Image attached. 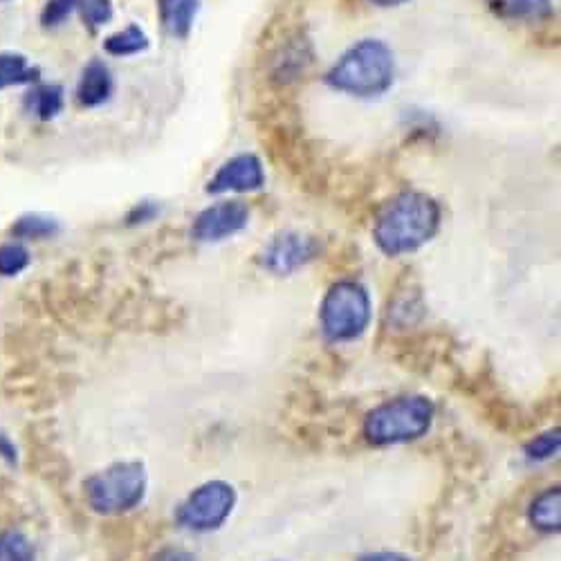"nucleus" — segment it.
I'll return each instance as SVG.
<instances>
[{
    "label": "nucleus",
    "mask_w": 561,
    "mask_h": 561,
    "mask_svg": "<svg viewBox=\"0 0 561 561\" xmlns=\"http://www.w3.org/2000/svg\"><path fill=\"white\" fill-rule=\"evenodd\" d=\"M440 205L423 192H402L393 196L373 222V241L391 259L417 252L440 229Z\"/></svg>",
    "instance_id": "1"
},
{
    "label": "nucleus",
    "mask_w": 561,
    "mask_h": 561,
    "mask_svg": "<svg viewBox=\"0 0 561 561\" xmlns=\"http://www.w3.org/2000/svg\"><path fill=\"white\" fill-rule=\"evenodd\" d=\"M396 81V57L380 38H364L325 72V83L353 98H380Z\"/></svg>",
    "instance_id": "2"
},
{
    "label": "nucleus",
    "mask_w": 561,
    "mask_h": 561,
    "mask_svg": "<svg viewBox=\"0 0 561 561\" xmlns=\"http://www.w3.org/2000/svg\"><path fill=\"white\" fill-rule=\"evenodd\" d=\"M436 407L425 396H402L373 409L364 420V436L370 445L389 447L411 443L430 434Z\"/></svg>",
    "instance_id": "3"
},
{
    "label": "nucleus",
    "mask_w": 561,
    "mask_h": 561,
    "mask_svg": "<svg viewBox=\"0 0 561 561\" xmlns=\"http://www.w3.org/2000/svg\"><path fill=\"white\" fill-rule=\"evenodd\" d=\"M373 317L370 295L357 280H337L319 306L323 337L333 344L359 340Z\"/></svg>",
    "instance_id": "4"
},
{
    "label": "nucleus",
    "mask_w": 561,
    "mask_h": 561,
    "mask_svg": "<svg viewBox=\"0 0 561 561\" xmlns=\"http://www.w3.org/2000/svg\"><path fill=\"white\" fill-rule=\"evenodd\" d=\"M147 485L142 462H115L85 481V499L92 510L102 514H122L145 501Z\"/></svg>",
    "instance_id": "5"
},
{
    "label": "nucleus",
    "mask_w": 561,
    "mask_h": 561,
    "mask_svg": "<svg viewBox=\"0 0 561 561\" xmlns=\"http://www.w3.org/2000/svg\"><path fill=\"white\" fill-rule=\"evenodd\" d=\"M233 507H237V490L225 481H209L178 505L175 522L184 530L211 533L229 519Z\"/></svg>",
    "instance_id": "6"
},
{
    "label": "nucleus",
    "mask_w": 561,
    "mask_h": 561,
    "mask_svg": "<svg viewBox=\"0 0 561 561\" xmlns=\"http://www.w3.org/2000/svg\"><path fill=\"white\" fill-rule=\"evenodd\" d=\"M323 245L317 237L301 231H280L259 254V265L276 276H288L306 267L321 254Z\"/></svg>",
    "instance_id": "7"
},
{
    "label": "nucleus",
    "mask_w": 561,
    "mask_h": 561,
    "mask_svg": "<svg viewBox=\"0 0 561 561\" xmlns=\"http://www.w3.org/2000/svg\"><path fill=\"white\" fill-rule=\"evenodd\" d=\"M250 222V209L241 201H220L203 209L194 225L192 239L198 243H220L241 233Z\"/></svg>",
    "instance_id": "8"
},
{
    "label": "nucleus",
    "mask_w": 561,
    "mask_h": 561,
    "mask_svg": "<svg viewBox=\"0 0 561 561\" xmlns=\"http://www.w3.org/2000/svg\"><path fill=\"white\" fill-rule=\"evenodd\" d=\"M265 186V169L259 156L239 153L218 167V171L207 182L205 192L209 196L222 194H252Z\"/></svg>",
    "instance_id": "9"
},
{
    "label": "nucleus",
    "mask_w": 561,
    "mask_h": 561,
    "mask_svg": "<svg viewBox=\"0 0 561 561\" xmlns=\"http://www.w3.org/2000/svg\"><path fill=\"white\" fill-rule=\"evenodd\" d=\"M113 95V77L102 59H92L79 79L77 102L85 108H98L106 104Z\"/></svg>",
    "instance_id": "10"
},
{
    "label": "nucleus",
    "mask_w": 561,
    "mask_h": 561,
    "mask_svg": "<svg viewBox=\"0 0 561 561\" xmlns=\"http://www.w3.org/2000/svg\"><path fill=\"white\" fill-rule=\"evenodd\" d=\"M201 12V0H158V16L164 32L173 38H186Z\"/></svg>",
    "instance_id": "11"
},
{
    "label": "nucleus",
    "mask_w": 561,
    "mask_h": 561,
    "mask_svg": "<svg viewBox=\"0 0 561 561\" xmlns=\"http://www.w3.org/2000/svg\"><path fill=\"white\" fill-rule=\"evenodd\" d=\"M485 5L503 21H543L552 16V0H485Z\"/></svg>",
    "instance_id": "12"
},
{
    "label": "nucleus",
    "mask_w": 561,
    "mask_h": 561,
    "mask_svg": "<svg viewBox=\"0 0 561 561\" xmlns=\"http://www.w3.org/2000/svg\"><path fill=\"white\" fill-rule=\"evenodd\" d=\"M530 524L541 533H559L561 526V492L559 488L543 490L530 505Z\"/></svg>",
    "instance_id": "13"
},
{
    "label": "nucleus",
    "mask_w": 561,
    "mask_h": 561,
    "mask_svg": "<svg viewBox=\"0 0 561 561\" xmlns=\"http://www.w3.org/2000/svg\"><path fill=\"white\" fill-rule=\"evenodd\" d=\"M149 45H151V41H149L147 32L139 25L130 23L104 41V50L111 57H135L139 53H147Z\"/></svg>",
    "instance_id": "14"
},
{
    "label": "nucleus",
    "mask_w": 561,
    "mask_h": 561,
    "mask_svg": "<svg viewBox=\"0 0 561 561\" xmlns=\"http://www.w3.org/2000/svg\"><path fill=\"white\" fill-rule=\"evenodd\" d=\"M41 70L30 66L23 55H0V90L10 85L36 83Z\"/></svg>",
    "instance_id": "15"
},
{
    "label": "nucleus",
    "mask_w": 561,
    "mask_h": 561,
    "mask_svg": "<svg viewBox=\"0 0 561 561\" xmlns=\"http://www.w3.org/2000/svg\"><path fill=\"white\" fill-rule=\"evenodd\" d=\"M57 231H59V222L43 214H25L12 225V237L21 241L50 239Z\"/></svg>",
    "instance_id": "16"
},
{
    "label": "nucleus",
    "mask_w": 561,
    "mask_h": 561,
    "mask_svg": "<svg viewBox=\"0 0 561 561\" xmlns=\"http://www.w3.org/2000/svg\"><path fill=\"white\" fill-rule=\"evenodd\" d=\"M30 104L38 115V119L50 122L64 111V88L57 83L38 85L30 95Z\"/></svg>",
    "instance_id": "17"
},
{
    "label": "nucleus",
    "mask_w": 561,
    "mask_h": 561,
    "mask_svg": "<svg viewBox=\"0 0 561 561\" xmlns=\"http://www.w3.org/2000/svg\"><path fill=\"white\" fill-rule=\"evenodd\" d=\"M75 12L81 14L83 23L95 32L113 21V0H72Z\"/></svg>",
    "instance_id": "18"
},
{
    "label": "nucleus",
    "mask_w": 561,
    "mask_h": 561,
    "mask_svg": "<svg viewBox=\"0 0 561 561\" xmlns=\"http://www.w3.org/2000/svg\"><path fill=\"white\" fill-rule=\"evenodd\" d=\"M34 548L30 539L21 533H3L0 535V561H32Z\"/></svg>",
    "instance_id": "19"
},
{
    "label": "nucleus",
    "mask_w": 561,
    "mask_h": 561,
    "mask_svg": "<svg viewBox=\"0 0 561 561\" xmlns=\"http://www.w3.org/2000/svg\"><path fill=\"white\" fill-rule=\"evenodd\" d=\"M30 265V252L21 243L0 245V274L16 276Z\"/></svg>",
    "instance_id": "20"
},
{
    "label": "nucleus",
    "mask_w": 561,
    "mask_h": 561,
    "mask_svg": "<svg viewBox=\"0 0 561 561\" xmlns=\"http://www.w3.org/2000/svg\"><path fill=\"white\" fill-rule=\"evenodd\" d=\"M559 447H561L559 430H552V432H546V434L537 436L535 440H530L526 445V456L530 460H548L559 451Z\"/></svg>",
    "instance_id": "21"
},
{
    "label": "nucleus",
    "mask_w": 561,
    "mask_h": 561,
    "mask_svg": "<svg viewBox=\"0 0 561 561\" xmlns=\"http://www.w3.org/2000/svg\"><path fill=\"white\" fill-rule=\"evenodd\" d=\"M72 12H75L72 0H48L41 12V23L43 27H59L70 19Z\"/></svg>",
    "instance_id": "22"
},
{
    "label": "nucleus",
    "mask_w": 561,
    "mask_h": 561,
    "mask_svg": "<svg viewBox=\"0 0 561 561\" xmlns=\"http://www.w3.org/2000/svg\"><path fill=\"white\" fill-rule=\"evenodd\" d=\"M160 214V205L153 201H142L137 203L128 214H126V225L135 227V225H147L151 220H156Z\"/></svg>",
    "instance_id": "23"
},
{
    "label": "nucleus",
    "mask_w": 561,
    "mask_h": 561,
    "mask_svg": "<svg viewBox=\"0 0 561 561\" xmlns=\"http://www.w3.org/2000/svg\"><path fill=\"white\" fill-rule=\"evenodd\" d=\"M357 561H411L409 557L400 554V552H368V554H362Z\"/></svg>",
    "instance_id": "24"
},
{
    "label": "nucleus",
    "mask_w": 561,
    "mask_h": 561,
    "mask_svg": "<svg viewBox=\"0 0 561 561\" xmlns=\"http://www.w3.org/2000/svg\"><path fill=\"white\" fill-rule=\"evenodd\" d=\"M158 559H160V561H192V557L186 554V552H182V550H167V552L160 554Z\"/></svg>",
    "instance_id": "25"
},
{
    "label": "nucleus",
    "mask_w": 561,
    "mask_h": 561,
    "mask_svg": "<svg viewBox=\"0 0 561 561\" xmlns=\"http://www.w3.org/2000/svg\"><path fill=\"white\" fill-rule=\"evenodd\" d=\"M370 3L378 5V8H398V5L407 3V0H370Z\"/></svg>",
    "instance_id": "26"
}]
</instances>
